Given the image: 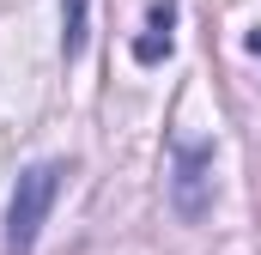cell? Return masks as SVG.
I'll return each mask as SVG.
<instances>
[{"label":"cell","instance_id":"cell-5","mask_svg":"<svg viewBox=\"0 0 261 255\" xmlns=\"http://www.w3.org/2000/svg\"><path fill=\"white\" fill-rule=\"evenodd\" d=\"M249 49H255V55H261V24H255V31H249Z\"/></svg>","mask_w":261,"mask_h":255},{"label":"cell","instance_id":"cell-2","mask_svg":"<svg viewBox=\"0 0 261 255\" xmlns=\"http://www.w3.org/2000/svg\"><path fill=\"white\" fill-rule=\"evenodd\" d=\"M213 152L206 146H176V170H170V194H176V213L182 219H206L213 207Z\"/></svg>","mask_w":261,"mask_h":255},{"label":"cell","instance_id":"cell-4","mask_svg":"<svg viewBox=\"0 0 261 255\" xmlns=\"http://www.w3.org/2000/svg\"><path fill=\"white\" fill-rule=\"evenodd\" d=\"M85 18H91L85 0H61V55L67 61H79V49H85Z\"/></svg>","mask_w":261,"mask_h":255},{"label":"cell","instance_id":"cell-3","mask_svg":"<svg viewBox=\"0 0 261 255\" xmlns=\"http://www.w3.org/2000/svg\"><path fill=\"white\" fill-rule=\"evenodd\" d=\"M170 24H176V6L170 0H152L146 6V37H134V61L140 67H152V61L170 55Z\"/></svg>","mask_w":261,"mask_h":255},{"label":"cell","instance_id":"cell-1","mask_svg":"<svg viewBox=\"0 0 261 255\" xmlns=\"http://www.w3.org/2000/svg\"><path fill=\"white\" fill-rule=\"evenodd\" d=\"M55 189H61V164H31L12 189V207H6V255H31L37 249V231L55 207Z\"/></svg>","mask_w":261,"mask_h":255}]
</instances>
